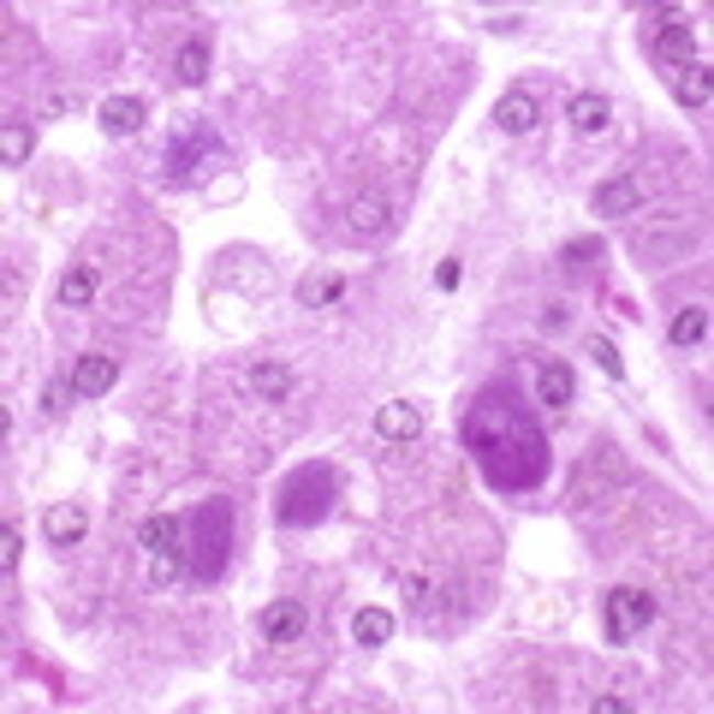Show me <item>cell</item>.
<instances>
[{"instance_id": "cell-3", "label": "cell", "mask_w": 714, "mask_h": 714, "mask_svg": "<svg viewBox=\"0 0 714 714\" xmlns=\"http://www.w3.org/2000/svg\"><path fill=\"white\" fill-rule=\"evenodd\" d=\"M649 619H655V595L649 590L619 584L614 595H607V644H631Z\"/></svg>"}, {"instance_id": "cell-31", "label": "cell", "mask_w": 714, "mask_h": 714, "mask_svg": "<svg viewBox=\"0 0 714 714\" xmlns=\"http://www.w3.org/2000/svg\"><path fill=\"white\" fill-rule=\"evenodd\" d=\"M595 714H625V696H595Z\"/></svg>"}, {"instance_id": "cell-6", "label": "cell", "mask_w": 714, "mask_h": 714, "mask_svg": "<svg viewBox=\"0 0 714 714\" xmlns=\"http://www.w3.org/2000/svg\"><path fill=\"white\" fill-rule=\"evenodd\" d=\"M113 382H120V358H108V352H84L72 363V387H78L84 399H101Z\"/></svg>"}, {"instance_id": "cell-1", "label": "cell", "mask_w": 714, "mask_h": 714, "mask_svg": "<svg viewBox=\"0 0 714 714\" xmlns=\"http://www.w3.org/2000/svg\"><path fill=\"white\" fill-rule=\"evenodd\" d=\"M333 501H340V476H333L328 464H304L293 483L281 488V506H274V513H281L286 530H304V524H322Z\"/></svg>"}, {"instance_id": "cell-16", "label": "cell", "mask_w": 714, "mask_h": 714, "mask_svg": "<svg viewBox=\"0 0 714 714\" xmlns=\"http://www.w3.org/2000/svg\"><path fill=\"white\" fill-rule=\"evenodd\" d=\"M536 393H542L548 411H565V405L578 399V375H572V363H548L542 382H536Z\"/></svg>"}, {"instance_id": "cell-20", "label": "cell", "mask_w": 714, "mask_h": 714, "mask_svg": "<svg viewBox=\"0 0 714 714\" xmlns=\"http://www.w3.org/2000/svg\"><path fill=\"white\" fill-rule=\"evenodd\" d=\"M352 637L363 649H382L387 637H393V614L387 607H358V619H352Z\"/></svg>"}, {"instance_id": "cell-28", "label": "cell", "mask_w": 714, "mask_h": 714, "mask_svg": "<svg viewBox=\"0 0 714 714\" xmlns=\"http://www.w3.org/2000/svg\"><path fill=\"white\" fill-rule=\"evenodd\" d=\"M459 281H464V262H459V256H441V268H435V286H441V293H453Z\"/></svg>"}, {"instance_id": "cell-15", "label": "cell", "mask_w": 714, "mask_h": 714, "mask_svg": "<svg viewBox=\"0 0 714 714\" xmlns=\"http://www.w3.org/2000/svg\"><path fill=\"white\" fill-rule=\"evenodd\" d=\"M595 262H602V239H595V232H578V239L560 244V274L565 281H584Z\"/></svg>"}, {"instance_id": "cell-24", "label": "cell", "mask_w": 714, "mask_h": 714, "mask_svg": "<svg viewBox=\"0 0 714 714\" xmlns=\"http://www.w3.org/2000/svg\"><path fill=\"white\" fill-rule=\"evenodd\" d=\"M590 358H595V370H602V375H614V382L625 375V358H619V345L607 340V333H590Z\"/></svg>"}, {"instance_id": "cell-8", "label": "cell", "mask_w": 714, "mask_h": 714, "mask_svg": "<svg viewBox=\"0 0 714 714\" xmlns=\"http://www.w3.org/2000/svg\"><path fill=\"white\" fill-rule=\"evenodd\" d=\"M536 120H542V108H536L530 90H506L501 101H494V125H501L506 138H524V131H536Z\"/></svg>"}, {"instance_id": "cell-22", "label": "cell", "mask_w": 714, "mask_h": 714, "mask_svg": "<svg viewBox=\"0 0 714 714\" xmlns=\"http://www.w3.org/2000/svg\"><path fill=\"white\" fill-rule=\"evenodd\" d=\"M298 298L310 304V310H328V304L345 298V281H340V274H310V281L298 286Z\"/></svg>"}, {"instance_id": "cell-2", "label": "cell", "mask_w": 714, "mask_h": 714, "mask_svg": "<svg viewBox=\"0 0 714 714\" xmlns=\"http://www.w3.org/2000/svg\"><path fill=\"white\" fill-rule=\"evenodd\" d=\"M191 530H197V553H191V578L197 584H215L227 565V536H232V506L227 501H209L191 513Z\"/></svg>"}, {"instance_id": "cell-18", "label": "cell", "mask_w": 714, "mask_h": 714, "mask_svg": "<svg viewBox=\"0 0 714 714\" xmlns=\"http://www.w3.org/2000/svg\"><path fill=\"white\" fill-rule=\"evenodd\" d=\"M667 340H673L679 352L703 345V340H708V310H703V304H684V310L673 316V328H667Z\"/></svg>"}, {"instance_id": "cell-21", "label": "cell", "mask_w": 714, "mask_h": 714, "mask_svg": "<svg viewBox=\"0 0 714 714\" xmlns=\"http://www.w3.org/2000/svg\"><path fill=\"white\" fill-rule=\"evenodd\" d=\"M90 298H96V268H84V262H78V268H66L61 274V304H66V310H84Z\"/></svg>"}, {"instance_id": "cell-5", "label": "cell", "mask_w": 714, "mask_h": 714, "mask_svg": "<svg viewBox=\"0 0 714 714\" xmlns=\"http://www.w3.org/2000/svg\"><path fill=\"white\" fill-rule=\"evenodd\" d=\"M595 215H637L644 209V179L637 173H614V179H602L595 185Z\"/></svg>"}, {"instance_id": "cell-4", "label": "cell", "mask_w": 714, "mask_h": 714, "mask_svg": "<svg viewBox=\"0 0 714 714\" xmlns=\"http://www.w3.org/2000/svg\"><path fill=\"white\" fill-rule=\"evenodd\" d=\"M256 631H262V644H298V637L310 631V607L304 602H268L262 619H256Z\"/></svg>"}, {"instance_id": "cell-10", "label": "cell", "mask_w": 714, "mask_h": 714, "mask_svg": "<svg viewBox=\"0 0 714 714\" xmlns=\"http://www.w3.org/2000/svg\"><path fill=\"white\" fill-rule=\"evenodd\" d=\"M209 66H215V42L202 36V31H197V36H185V42H179V54H173V78L197 90V84L209 78Z\"/></svg>"}, {"instance_id": "cell-29", "label": "cell", "mask_w": 714, "mask_h": 714, "mask_svg": "<svg viewBox=\"0 0 714 714\" xmlns=\"http://www.w3.org/2000/svg\"><path fill=\"white\" fill-rule=\"evenodd\" d=\"M542 328H548V333L572 328V310H565V304H548V310H542Z\"/></svg>"}, {"instance_id": "cell-12", "label": "cell", "mask_w": 714, "mask_h": 714, "mask_svg": "<svg viewBox=\"0 0 714 714\" xmlns=\"http://www.w3.org/2000/svg\"><path fill=\"white\" fill-rule=\"evenodd\" d=\"M138 542L162 560V553H185V518H173V513H155V518H143L138 524Z\"/></svg>"}, {"instance_id": "cell-11", "label": "cell", "mask_w": 714, "mask_h": 714, "mask_svg": "<svg viewBox=\"0 0 714 714\" xmlns=\"http://www.w3.org/2000/svg\"><path fill=\"white\" fill-rule=\"evenodd\" d=\"M143 120H150V101L143 96H108L101 101V131H108V138H131Z\"/></svg>"}, {"instance_id": "cell-17", "label": "cell", "mask_w": 714, "mask_h": 714, "mask_svg": "<svg viewBox=\"0 0 714 714\" xmlns=\"http://www.w3.org/2000/svg\"><path fill=\"white\" fill-rule=\"evenodd\" d=\"M565 113H572L578 131H607V120H614V101H607L602 90H578Z\"/></svg>"}, {"instance_id": "cell-13", "label": "cell", "mask_w": 714, "mask_h": 714, "mask_svg": "<svg viewBox=\"0 0 714 714\" xmlns=\"http://www.w3.org/2000/svg\"><path fill=\"white\" fill-rule=\"evenodd\" d=\"M375 435H382V441H417V435H422V411L411 399H393V405L375 411Z\"/></svg>"}, {"instance_id": "cell-26", "label": "cell", "mask_w": 714, "mask_h": 714, "mask_svg": "<svg viewBox=\"0 0 714 714\" xmlns=\"http://www.w3.org/2000/svg\"><path fill=\"white\" fill-rule=\"evenodd\" d=\"M19 553H24V536H19V524H7V530H0V572H19Z\"/></svg>"}, {"instance_id": "cell-23", "label": "cell", "mask_w": 714, "mask_h": 714, "mask_svg": "<svg viewBox=\"0 0 714 714\" xmlns=\"http://www.w3.org/2000/svg\"><path fill=\"white\" fill-rule=\"evenodd\" d=\"M673 96H679V108H708V72L703 66H679Z\"/></svg>"}, {"instance_id": "cell-7", "label": "cell", "mask_w": 714, "mask_h": 714, "mask_svg": "<svg viewBox=\"0 0 714 714\" xmlns=\"http://www.w3.org/2000/svg\"><path fill=\"white\" fill-rule=\"evenodd\" d=\"M655 61H661V66H691L696 61V31H691V19H684V12L655 31Z\"/></svg>"}, {"instance_id": "cell-19", "label": "cell", "mask_w": 714, "mask_h": 714, "mask_svg": "<svg viewBox=\"0 0 714 714\" xmlns=\"http://www.w3.org/2000/svg\"><path fill=\"white\" fill-rule=\"evenodd\" d=\"M31 150H36L31 120H7V125H0V162H7V167H24V162H31Z\"/></svg>"}, {"instance_id": "cell-25", "label": "cell", "mask_w": 714, "mask_h": 714, "mask_svg": "<svg viewBox=\"0 0 714 714\" xmlns=\"http://www.w3.org/2000/svg\"><path fill=\"white\" fill-rule=\"evenodd\" d=\"M352 232H387V202L382 197H363L352 209Z\"/></svg>"}, {"instance_id": "cell-9", "label": "cell", "mask_w": 714, "mask_h": 714, "mask_svg": "<svg viewBox=\"0 0 714 714\" xmlns=\"http://www.w3.org/2000/svg\"><path fill=\"white\" fill-rule=\"evenodd\" d=\"M84 530H90V513H84V506H72V501H61V506H48V513H42V536H48L54 548L84 542Z\"/></svg>"}, {"instance_id": "cell-30", "label": "cell", "mask_w": 714, "mask_h": 714, "mask_svg": "<svg viewBox=\"0 0 714 714\" xmlns=\"http://www.w3.org/2000/svg\"><path fill=\"white\" fill-rule=\"evenodd\" d=\"M518 24H524V19H518V12H494V19H488V31H494V36H513V31H518Z\"/></svg>"}, {"instance_id": "cell-14", "label": "cell", "mask_w": 714, "mask_h": 714, "mask_svg": "<svg viewBox=\"0 0 714 714\" xmlns=\"http://www.w3.org/2000/svg\"><path fill=\"white\" fill-rule=\"evenodd\" d=\"M251 393H262V399H293V387H298V375H293V363H281V358H262L251 363Z\"/></svg>"}, {"instance_id": "cell-27", "label": "cell", "mask_w": 714, "mask_h": 714, "mask_svg": "<svg viewBox=\"0 0 714 714\" xmlns=\"http://www.w3.org/2000/svg\"><path fill=\"white\" fill-rule=\"evenodd\" d=\"M72 393H78V387H72V375H54V382H48V393H42V411H54V417H61Z\"/></svg>"}]
</instances>
